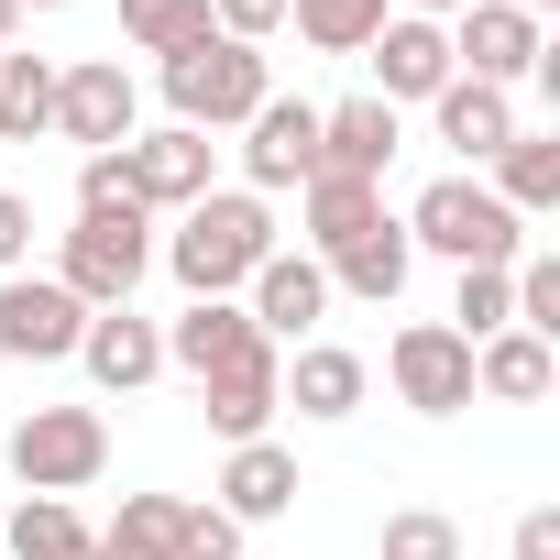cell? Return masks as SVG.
Returning <instances> with one entry per match:
<instances>
[{
    "label": "cell",
    "mask_w": 560,
    "mask_h": 560,
    "mask_svg": "<svg viewBox=\"0 0 560 560\" xmlns=\"http://www.w3.org/2000/svg\"><path fill=\"white\" fill-rule=\"evenodd\" d=\"M132 110H143V89H132L121 56H78V67H56V132H67L78 154H121V143H132Z\"/></svg>",
    "instance_id": "52a82bcc"
},
{
    "label": "cell",
    "mask_w": 560,
    "mask_h": 560,
    "mask_svg": "<svg viewBox=\"0 0 560 560\" xmlns=\"http://www.w3.org/2000/svg\"><path fill=\"white\" fill-rule=\"evenodd\" d=\"M242 176H253V198L308 187V176H319V100H264V110L242 121Z\"/></svg>",
    "instance_id": "7c38bea8"
},
{
    "label": "cell",
    "mask_w": 560,
    "mask_h": 560,
    "mask_svg": "<svg viewBox=\"0 0 560 560\" xmlns=\"http://www.w3.org/2000/svg\"><path fill=\"white\" fill-rule=\"evenodd\" d=\"M374 560H462V527H451L440 505H396L385 538H374Z\"/></svg>",
    "instance_id": "4dcf8cb0"
},
{
    "label": "cell",
    "mask_w": 560,
    "mask_h": 560,
    "mask_svg": "<svg viewBox=\"0 0 560 560\" xmlns=\"http://www.w3.org/2000/svg\"><path fill=\"white\" fill-rule=\"evenodd\" d=\"M429 121H440V143H451V154H462V176H472V165H494V154H505L516 100H505V89H483V78H451V89L429 100Z\"/></svg>",
    "instance_id": "ffe728a7"
},
{
    "label": "cell",
    "mask_w": 560,
    "mask_h": 560,
    "mask_svg": "<svg viewBox=\"0 0 560 560\" xmlns=\"http://www.w3.org/2000/svg\"><path fill=\"white\" fill-rule=\"evenodd\" d=\"M143 275H154V209H78V231L56 253V287L78 308H132Z\"/></svg>",
    "instance_id": "277c9868"
},
{
    "label": "cell",
    "mask_w": 560,
    "mask_h": 560,
    "mask_svg": "<svg viewBox=\"0 0 560 560\" xmlns=\"http://www.w3.org/2000/svg\"><path fill=\"white\" fill-rule=\"evenodd\" d=\"M12 12H67V0H12Z\"/></svg>",
    "instance_id": "ab89813d"
},
{
    "label": "cell",
    "mask_w": 560,
    "mask_h": 560,
    "mask_svg": "<svg viewBox=\"0 0 560 560\" xmlns=\"http://www.w3.org/2000/svg\"><path fill=\"white\" fill-rule=\"evenodd\" d=\"M253 352H275V341L253 330L242 298H187V319H165V363H176L187 385H209V374H231V363H253Z\"/></svg>",
    "instance_id": "5bb4252c"
},
{
    "label": "cell",
    "mask_w": 560,
    "mask_h": 560,
    "mask_svg": "<svg viewBox=\"0 0 560 560\" xmlns=\"http://www.w3.org/2000/svg\"><path fill=\"white\" fill-rule=\"evenodd\" d=\"M198 407H209V429H220L231 451H242V440H275V418H287V352H253V363L209 374Z\"/></svg>",
    "instance_id": "2e32d148"
},
{
    "label": "cell",
    "mask_w": 560,
    "mask_h": 560,
    "mask_svg": "<svg viewBox=\"0 0 560 560\" xmlns=\"http://www.w3.org/2000/svg\"><path fill=\"white\" fill-rule=\"evenodd\" d=\"M89 308L56 287V275H0V352L12 363H78Z\"/></svg>",
    "instance_id": "30bf717a"
},
{
    "label": "cell",
    "mask_w": 560,
    "mask_h": 560,
    "mask_svg": "<svg viewBox=\"0 0 560 560\" xmlns=\"http://www.w3.org/2000/svg\"><path fill=\"white\" fill-rule=\"evenodd\" d=\"M407 12H418V23H462V12H472V0H407Z\"/></svg>",
    "instance_id": "74e56055"
},
{
    "label": "cell",
    "mask_w": 560,
    "mask_h": 560,
    "mask_svg": "<svg viewBox=\"0 0 560 560\" xmlns=\"http://www.w3.org/2000/svg\"><path fill=\"white\" fill-rule=\"evenodd\" d=\"M242 538H253V527H231L220 505H187V494H176V560H242Z\"/></svg>",
    "instance_id": "d6a6232c"
},
{
    "label": "cell",
    "mask_w": 560,
    "mask_h": 560,
    "mask_svg": "<svg viewBox=\"0 0 560 560\" xmlns=\"http://www.w3.org/2000/svg\"><path fill=\"white\" fill-rule=\"evenodd\" d=\"M363 56H374V100H385V110H407V100H440V89H451V23L385 12V34H374Z\"/></svg>",
    "instance_id": "4fadbf2b"
},
{
    "label": "cell",
    "mask_w": 560,
    "mask_h": 560,
    "mask_svg": "<svg viewBox=\"0 0 560 560\" xmlns=\"http://www.w3.org/2000/svg\"><path fill=\"white\" fill-rule=\"evenodd\" d=\"M100 560H176V494H121V516L100 527Z\"/></svg>",
    "instance_id": "f1b7e54d"
},
{
    "label": "cell",
    "mask_w": 560,
    "mask_h": 560,
    "mask_svg": "<svg viewBox=\"0 0 560 560\" xmlns=\"http://www.w3.org/2000/svg\"><path fill=\"white\" fill-rule=\"evenodd\" d=\"M121 176H132V209H198L220 187V143L187 132V121H165V132H132L121 143Z\"/></svg>",
    "instance_id": "9c48e42d"
},
{
    "label": "cell",
    "mask_w": 560,
    "mask_h": 560,
    "mask_svg": "<svg viewBox=\"0 0 560 560\" xmlns=\"http://www.w3.org/2000/svg\"><path fill=\"white\" fill-rule=\"evenodd\" d=\"M516 12H560V0H516Z\"/></svg>",
    "instance_id": "60d3db41"
},
{
    "label": "cell",
    "mask_w": 560,
    "mask_h": 560,
    "mask_svg": "<svg viewBox=\"0 0 560 560\" xmlns=\"http://www.w3.org/2000/svg\"><path fill=\"white\" fill-rule=\"evenodd\" d=\"M56 132V56H0V143H45Z\"/></svg>",
    "instance_id": "484cf974"
},
{
    "label": "cell",
    "mask_w": 560,
    "mask_h": 560,
    "mask_svg": "<svg viewBox=\"0 0 560 560\" xmlns=\"http://www.w3.org/2000/svg\"><path fill=\"white\" fill-rule=\"evenodd\" d=\"M363 385H374V363H363V352H341V341H298V363H287V407H298V418H319V429H330V418H352V407H363Z\"/></svg>",
    "instance_id": "7402d4cb"
},
{
    "label": "cell",
    "mask_w": 560,
    "mask_h": 560,
    "mask_svg": "<svg viewBox=\"0 0 560 560\" xmlns=\"http://www.w3.org/2000/svg\"><path fill=\"white\" fill-rule=\"evenodd\" d=\"M407 253H440V264H516L527 253V220L483 187V176H429L407 198Z\"/></svg>",
    "instance_id": "3957f363"
},
{
    "label": "cell",
    "mask_w": 560,
    "mask_h": 560,
    "mask_svg": "<svg viewBox=\"0 0 560 560\" xmlns=\"http://www.w3.org/2000/svg\"><path fill=\"white\" fill-rule=\"evenodd\" d=\"M154 78H165V110H176L187 132H242V121L275 100V78H264V45H231V34H198V45H176Z\"/></svg>",
    "instance_id": "7a4b0ae2"
},
{
    "label": "cell",
    "mask_w": 560,
    "mask_h": 560,
    "mask_svg": "<svg viewBox=\"0 0 560 560\" xmlns=\"http://www.w3.org/2000/svg\"><path fill=\"white\" fill-rule=\"evenodd\" d=\"M110 472V418L100 407H34L12 429V483L23 494H89Z\"/></svg>",
    "instance_id": "5b68a950"
},
{
    "label": "cell",
    "mask_w": 560,
    "mask_h": 560,
    "mask_svg": "<svg viewBox=\"0 0 560 560\" xmlns=\"http://www.w3.org/2000/svg\"><path fill=\"white\" fill-rule=\"evenodd\" d=\"M385 385H396V407H418V418H462V407H472V341H462L451 319H407V330L385 341Z\"/></svg>",
    "instance_id": "8992f818"
},
{
    "label": "cell",
    "mask_w": 560,
    "mask_h": 560,
    "mask_svg": "<svg viewBox=\"0 0 560 560\" xmlns=\"http://www.w3.org/2000/svg\"><path fill=\"white\" fill-rule=\"evenodd\" d=\"M385 165H396V110L363 89V100H341V110H319V176H363V187H385Z\"/></svg>",
    "instance_id": "ac0fdd59"
},
{
    "label": "cell",
    "mask_w": 560,
    "mask_h": 560,
    "mask_svg": "<svg viewBox=\"0 0 560 560\" xmlns=\"http://www.w3.org/2000/svg\"><path fill=\"white\" fill-rule=\"evenodd\" d=\"M516 560H560V505H527L516 516Z\"/></svg>",
    "instance_id": "8d00e7d4"
},
{
    "label": "cell",
    "mask_w": 560,
    "mask_h": 560,
    "mask_svg": "<svg viewBox=\"0 0 560 560\" xmlns=\"http://www.w3.org/2000/svg\"><path fill=\"white\" fill-rule=\"evenodd\" d=\"M560 385V352L538 341V330H494V341H472V396H494V407H538Z\"/></svg>",
    "instance_id": "44dd1931"
},
{
    "label": "cell",
    "mask_w": 560,
    "mask_h": 560,
    "mask_svg": "<svg viewBox=\"0 0 560 560\" xmlns=\"http://www.w3.org/2000/svg\"><path fill=\"white\" fill-rule=\"evenodd\" d=\"M154 253H165V275H176L187 298H242L253 264L287 253V242H275V209H264L253 187H209L198 209H176V231H165Z\"/></svg>",
    "instance_id": "6da1fadb"
},
{
    "label": "cell",
    "mask_w": 560,
    "mask_h": 560,
    "mask_svg": "<svg viewBox=\"0 0 560 560\" xmlns=\"http://www.w3.org/2000/svg\"><path fill=\"white\" fill-rule=\"evenodd\" d=\"M12 34H23V12H12V0H0V56H12Z\"/></svg>",
    "instance_id": "f35d334b"
},
{
    "label": "cell",
    "mask_w": 560,
    "mask_h": 560,
    "mask_svg": "<svg viewBox=\"0 0 560 560\" xmlns=\"http://www.w3.org/2000/svg\"><path fill=\"white\" fill-rule=\"evenodd\" d=\"M78 209H132V176H121V154H78Z\"/></svg>",
    "instance_id": "e575fe53"
},
{
    "label": "cell",
    "mask_w": 560,
    "mask_h": 560,
    "mask_svg": "<svg viewBox=\"0 0 560 560\" xmlns=\"http://www.w3.org/2000/svg\"><path fill=\"white\" fill-rule=\"evenodd\" d=\"M287 505H298V451L287 440H242L220 462V516L231 527H264V516H287Z\"/></svg>",
    "instance_id": "d6986e66"
},
{
    "label": "cell",
    "mask_w": 560,
    "mask_h": 560,
    "mask_svg": "<svg viewBox=\"0 0 560 560\" xmlns=\"http://www.w3.org/2000/svg\"><path fill=\"white\" fill-rule=\"evenodd\" d=\"M516 330L560 352V253H516Z\"/></svg>",
    "instance_id": "1f68e13d"
},
{
    "label": "cell",
    "mask_w": 560,
    "mask_h": 560,
    "mask_svg": "<svg viewBox=\"0 0 560 560\" xmlns=\"http://www.w3.org/2000/svg\"><path fill=\"white\" fill-rule=\"evenodd\" d=\"M298 220H308V253L330 264L352 231L385 220V187H363V176H308V187H298Z\"/></svg>",
    "instance_id": "cb8c5ba5"
},
{
    "label": "cell",
    "mask_w": 560,
    "mask_h": 560,
    "mask_svg": "<svg viewBox=\"0 0 560 560\" xmlns=\"http://www.w3.org/2000/svg\"><path fill=\"white\" fill-rule=\"evenodd\" d=\"M451 330H462V341L516 330V264H462V287H451Z\"/></svg>",
    "instance_id": "83f0119b"
},
{
    "label": "cell",
    "mask_w": 560,
    "mask_h": 560,
    "mask_svg": "<svg viewBox=\"0 0 560 560\" xmlns=\"http://www.w3.org/2000/svg\"><path fill=\"white\" fill-rule=\"evenodd\" d=\"M209 34H231V45H264V34H287V0H209Z\"/></svg>",
    "instance_id": "836d02e7"
},
{
    "label": "cell",
    "mask_w": 560,
    "mask_h": 560,
    "mask_svg": "<svg viewBox=\"0 0 560 560\" xmlns=\"http://www.w3.org/2000/svg\"><path fill=\"white\" fill-rule=\"evenodd\" d=\"M330 298H363V308H396L407 298V275H418V253H407V220H374V231H352L330 264Z\"/></svg>",
    "instance_id": "e0dca14e"
},
{
    "label": "cell",
    "mask_w": 560,
    "mask_h": 560,
    "mask_svg": "<svg viewBox=\"0 0 560 560\" xmlns=\"http://www.w3.org/2000/svg\"><path fill=\"white\" fill-rule=\"evenodd\" d=\"M12 560H100V527L67 494H23L12 505Z\"/></svg>",
    "instance_id": "d4e9b609"
},
{
    "label": "cell",
    "mask_w": 560,
    "mask_h": 560,
    "mask_svg": "<svg viewBox=\"0 0 560 560\" xmlns=\"http://www.w3.org/2000/svg\"><path fill=\"white\" fill-rule=\"evenodd\" d=\"M198 34H209V0H121V45H143V56H176Z\"/></svg>",
    "instance_id": "f546056e"
},
{
    "label": "cell",
    "mask_w": 560,
    "mask_h": 560,
    "mask_svg": "<svg viewBox=\"0 0 560 560\" xmlns=\"http://www.w3.org/2000/svg\"><path fill=\"white\" fill-rule=\"evenodd\" d=\"M385 12H396V0H287V23H298L308 56H363L385 34Z\"/></svg>",
    "instance_id": "4316f807"
},
{
    "label": "cell",
    "mask_w": 560,
    "mask_h": 560,
    "mask_svg": "<svg viewBox=\"0 0 560 560\" xmlns=\"http://www.w3.org/2000/svg\"><path fill=\"white\" fill-rule=\"evenodd\" d=\"M538 56H549V34H538V12H516V0H472L451 23V78H483L505 100H516V78H538Z\"/></svg>",
    "instance_id": "ba28073f"
},
{
    "label": "cell",
    "mask_w": 560,
    "mask_h": 560,
    "mask_svg": "<svg viewBox=\"0 0 560 560\" xmlns=\"http://www.w3.org/2000/svg\"><path fill=\"white\" fill-rule=\"evenodd\" d=\"M242 308H253V330L287 352V341H319V319H330V275H319V253H264L253 264V287H242Z\"/></svg>",
    "instance_id": "8fae6325"
},
{
    "label": "cell",
    "mask_w": 560,
    "mask_h": 560,
    "mask_svg": "<svg viewBox=\"0 0 560 560\" xmlns=\"http://www.w3.org/2000/svg\"><path fill=\"white\" fill-rule=\"evenodd\" d=\"M23 264H34V198L0 187V275H23Z\"/></svg>",
    "instance_id": "d590c367"
},
{
    "label": "cell",
    "mask_w": 560,
    "mask_h": 560,
    "mask_svg": "<svg viewBox=\"0 0 560 560\" xmlns=\"http://www.w3.org/2000/svg\"><path fill=\"white\" fill-rule=\"evenodd\" d=\"M78 363H89V385H100V396H143V385L165 374V330H154L143 308H89Z\"/></svg>",
    "instance_id": "9a60e30c"
},
{
    "label": "cell",
    "mask_w": 560,
    "mask_h": 560,
    "mask_svg": "<svg viewBox=\"0 0 560 560\" xmlns=\"http://www.w3.org/2000/svg\"><path fill=\"white\" fill-rule=\"evenodd\" d=\"M494 198L516 209V220H549L560 209V132H505V154H494Z\"/></svg>",
    "instance_id": "603a6c76"
}]
</instances>
